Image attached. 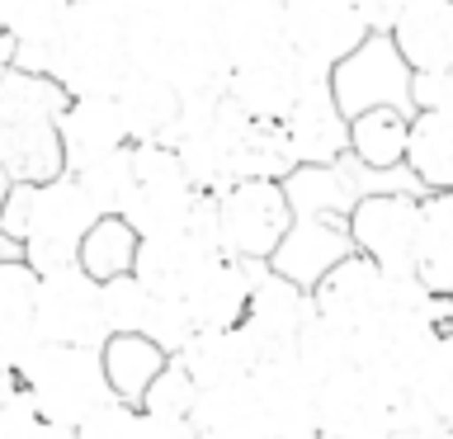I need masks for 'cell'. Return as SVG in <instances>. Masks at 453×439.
<instances>
[{"label": "cell", "instance_id": "obj_1", "mask_svg": "<svg viewBox=\"0 0 453 439\" xmlns=\"http://www.w3.org/2000/svg\"><path fill=\"white\" fill-rule=\"evenodd\" d=\"M133 66L175 81L184 95H218L226 57L218 42V0H133L123 14Z\"/></svg>", "mask_w": 453, "mask_h": 439}, {"label": "cell", "instance_id": "obj_2", "mask_svg": "<svg viewBox=\"0 0 453 439\" xmlns=\"http://www.w3.org/2000/svg\"><path fill=\"white\" fill-rule=\"evenodd\" d=\"M99 208L90 204L85 184L62 170L38 184H14L5 208H0V236H10L19 255L34 265V274L57 265H76L85 232L95 227Z\"/></svg>", "mask_w": 453, "mask_h": 439}, {"label": "cell", "instance_id": "obj_3", "mask_svg": "<svg viewBox=\"0 0 453 439\" xmlns=\"http://www.w3.org/2000/svg\"><path fill=\"white\" fill-rule=\"evenodd\" d=\"M127 71H133V52H127L123 14L71 0L62 34L48 52V76L66 95H113Z\"/></svg>", "mask_w": 453, "mask_h": 439}, {"label": "cell", "instance_id": "obj_4", "mask_svg": "<svg viewBox=\"0 0 453 439\" xmlns=\"http://www.w3.org/2000/svg\"><path fill=\"white\" fill-rule=\"evenodd\" d=\"M19 392L48 425L76 430L99 406L113 402L99 345H42L19 364Z\"/></svg>", "mask_w": 453, "mask_h": 439}, {"label": "cell", "instance_id": "obj_5", "mask_svg": "<svg viewBox=\"0 0 453 439\" xmlns=\"http://www.w3.org/2000/svg\"><path fill=\"white\" fill-rule=\"evenodd\" d=\"M293 198L283 180H236L222 194H212V227L226 260L269 265L293 232Z\"/></svg>", "mask_w": 453, "mask_h": 439}, {"label": "cell", "instance_id": "obj_6", "mask_svg": "<svg viewBox=\"0 0 453 439\" xmlns=\"http://www.w3.org/2000/svg\"><path fill=\"white\" fill-rule=\"evenodd\" d=\"M203 198L208 194L189 180L170 142H133V194L123 204V218L137 236L175 232L194 218Z\"/></svg>", "mask_w": 453, "mask_h": 439}, {"label": "cell", "instance_id": "obj_7", "mask_svg": "<svg viewBox=\"0 0 453 439\" xmlns=\"http://www.w3.org/2000/svg\"><path fill=\"white\" fill-rule=\"evenodd\" d=\"M34 326L42 345H104V283L90 279L81 265L42 269L34 283Z\"/></svg>", "mask_w": 453, "mask_h": 439}, {"label": "cell", "instance_id": "obj_8", "mask_svg": "<svg viewBox=\"0 0 453 439\" xmlns=\"http://www.w3.org/2000/svg\"><path fill=\"white\" fill-rule=\"evenodd\" d=\"M420 218H425V194L378 189L354 198L345 232H349V246L368 255L373 265H382L388 274H416Z\"/></svg>", "mask_w": 453, "mask_h": 439}, {"label": "cell", "instance_id": "obj_9", "mask_svg": "<svg viewBox=\"0 0 453 439\" xmlns=\"http://www.w3.org/2000/svg\"><path fill=\"white\" fill-rule=\"evenodd\" d=\"M218 260H222V246H218V227H212V194H208L184 227L161 232V236H142L133 279H142L151 293L180 297L184 303V293H189Z\"/></svg>", "mask_w": 453, "mask_h": 439}, {"label": "cell", "instance_id": "obj_10", "mask_svg": "<svg viewBox=\"0 0 453 439\" xmlns=\"http://www.w3.org/2000/svg\"><path fill=\"white\" fill-rule=\"evenodd\" d=\"M283 24H288V52L311 76H331L373 38L364 0H283Z\"/></svg>", "mask_w": 453, "mask_h": 439}, {"label": "cell", "instance_id": "obj_11", "mask_svg": "<svg viewBox=\"0 0 453 439\" xmlns=\"http://www.w3.org/2000/svg\"><path fill=\"white\" fill-rule=\"evenodd\" d=\"M246 382L265 411L269 439H311L321 430V378L303 364L297 350L265 354Z\"/></svg>", "mask_w": 453, "mask_h": 439}, {"label": "cell", "instance_id": "obj_12", "mask_svg": "<svg viewBox=\"0 0 453 439\" xmlns=\"http://www.w3.org/2000/svg\"><path fill=\"white\" fill-rule=\"evenodd\" d=\"M392 293H396V274H388L359 250H345L311 283V307H317V317L345 326V331H364L392 307Z\"/></svg>", "mask_w": 453, "mask_h": 439}, {"label": "cell", "instance_id": "obj_13", "mask_svg": "<svg viewBox=\"0 0 453 439\" xmlns=\"http://www.w3.org/2000/svg\"><path fill=\"white\" fill-rule=\"evenodd\" d=\"M311 81V71L297 62V57L283 48V52H269V57H255V62H241V66H226V81H222V95L246 113L255 123H283L288 109L303 99Z\"/></svg>", "mask_w": 453, "mask_h": 439}, {"label": "cell", "instance_id": "obj_14", "mask_svg": "<svg viewBox=\"0 0 453 439\" xmlns=\"http://www.w3.org/2000/svg\"><path fill=\"white\" fill-rule=\"evenodd\" d=\"M307 321H311V289L265 265L260 279H255V289H250L246 321H241V331L250 335L255 354L265 359V354L293 350Z\"/></svg>", "mask_w": 453, "mask_h": 439}, {"label": "cell", "instance_id": "obj_15", "mask_svg": "<svg viewBox=\"0 0 453 439\" xmlns=\"http://www.w3.org/2000/svg\"><path fill=\"white\" fill-rule=\"evenodd\" d=\"M283 133L293 142L297 170H326L349 151V113L340 109L331 76H311L303 99L288 109Z\"/></svg>", "mask_w": 453, "mask_h": 439}, {"label": "cell", "instance_id": "obj_16", "mask_svg": "<svg viewBox=\"0 0 453 439\" xmlns=\"http://www.w3.org/2000/svg\"><path fill=\"white\" fill-rule=\"evenodd\" d=\"M52 123H57L62 166L71 175L127 147V127H123V113L113 95H66V104L57 109Z\"/></svg>", "mask_w": 453, "mask_h": 439}, {"label": "cell", "instance_id": "obj_17", "mask_svg": "<svg viewBox=\"0 0 453 439\" xmlns=\"http://www.w3.org/2000/svg\"><path fill=\"white\" fill-rule=\"evenodd\" d=\"M175 364L194 382V392H212V388L246 382L250 368L260 364V354H255L250 335L241 326H203L175 350Z\"/></svg>", "mask_w": 453, "mask_h": 439}, {"label": "cell", "instance_id": "obj_18", "mask_svg": "<svg viewBox=\"0 0 453 439\" xmlns=\"http://www.w3.org/2000/svg\"><path fill=\"white\" fill-rule=\"evenodd\" d=\"M388 42L411 76L453 66V0H406L388 24Z\"/></svg>", "mask_w": 453, "mask_h": 439}, {"label": "cell", "instance_id": "obj_19", "mask_svg": "<svg viewBox=\"0 0 453 439\" xmlns=\"http://www.w3.org/2000/svg\"><path fill=\"white\" fill-rule=\"evenodd\" d=\"M113 99H119L127 142H175L184 123V90L175 81L133 66L123 76V85L113 90Z\"/></svg>", "mask_w": 453, "mask_h": 439}, {"label": "cell", "instance_id": "obj_20", "mask_svg": "<svg viewBox=\"0 0 453 439\" xmlns=\"http://www.w3.org/2000/svg\"><path fill=\"white\" fill-rule=\"evenodd\" d=\"M218 42L226 66L283 52L288 48L283 0H218Z\"/></svg>", "mask_w": 453, "mask_h": 439}, {"label": "cell", "instance_id": "obj_21", "mask_svg": "<svg viewBox=\"0 0 453 439\" xmlns=\"http://www.w3.org/2000/svg\"><path fill=\"white\" fill-rule=\"evenodd\" d=\"M71 0H0V38L10 42V66L48 76V52L62 34Z\"/></svg>", "mask_w": 453, "mask_h": 439}, {"label": "cell", "instance_id": "obj_22", "mask_svg": "<svg viewBox=\"0 0 453 439\" xmlns=\"http://www.w3.org/2000/svg\"><path fill=\"white\" fill-rule=\"evenodd\" d=\"M170 359H175V354L161 350L142 331H109L104 345H99V364H104L113 402H127V406H142V397H147L151 382L170 368Z\"/></svg>", "mask_w": 453, "mask_h": 439}, {"label": "cell", "instance_id": "obj_23", "mask_svg": "<svg viewBox=\"0 0 453 439\" xmlns=\"http://www.w3.org/2000/svg\"><path fill=\"white\" fill-rule=\"evenodd\" d=\"M265 265H246V260H222L208 269L203 279L184 293V307H189V321L194 331L203 326H241L246 321V307H250V289L260 279Z\"/></svg>", "mask_w": 453, "mask_h": 439}, {"label": "cell", "instance_id": "obj_24", "mask_svg": "<svg viewBox=\"0 0 453 439\" xmlns=\"http://www.w3.org/2000/svg\"><path fill=\"white\" fill-rule=\"evenodd\" d=\"M34 265L24 255L0 260V364L19 368L38 350V326H34Z\"/></svg>", "mask_w": 453, "mask_h": 439}, {"label": "cell", "instance_id": "obj_25", "mask_svg": "<svg viewBox=\"0 0 453 439\" xmlns=\"http://www.w3.org/2000/svg\"><path fill=\"white\" fill-rule=\"evenodd\" d=\"M189 439H269L265 411H260V402H255L250 382L194 392Z\"/></svg>", "mask_w": 453, "mask_h": 439}, {"label": "cell", "instance_id": "obj_26", "mask_svg": "<svg viewBox=\"0 0 453 439\" xmlns=\"http://www.w3.org/2000/svg\"><path fill=\"white\" fill-rule=\"evenodd\" d=\"M425 194L453 189V109H416L411 113L406 161H402Z\"/></svg>", "mask_w": 453, "mask_h": 439}, {"label": "cell", "instance_id": "obj_27", "mask_svg": "<svg viewBox=\"0 0 453 439\" xmlns=\"http://www.w3.org/2000/svg\"><path fill=\"white\" fill-rule=\"evenodd\" d=\"M0 166L14 184H38L62 175V147H57L52 119H5L0 123Z\"/></svg>", "mask_w": 453, "mask_h": 439}, {"label": "cell", "instance_id": "obj_28", "mask_svg": "<svg viewBox=\"0 0 453 439\" xmlns=\"http://www.w3.org/2000/svg\"><path fill=\"white\" fill-rule=\"evenodd\" d=\"M411 137V109L406 104H368L349 113V151L368 170H396L406 161Z\"/></svg>", "mask_w": 453, "mask_h": 439}, {"label": "cell", "instance_id": "obj_29", "mask_svg": "<svg viewBox=\"0 0 453 439\" xmlns=\"http://www.w3.org/2000/svg\"><path fill=\"white\" fill-rule=\"evenodd\" d=\"M416 279L434 297L453 293V194H425Z\"/></svg>", "mask_w": 453, "mask_h": 439}, {"label": "cell", "instance_id": "obj_30", "mask_svg": "<svg viewBox=\"0 0 453 439\" xmlns=\"http://www.w3.org/2000/svg\"><path fill=\"white\" fill-rule=\"evenodd\" d=\"M137 246H142V236L127 227V218H119V212H104V218H95V227L85 232L81 250H76V265H81L90 279L113 283V279L133 274Z\"/></svg>", "mask_w": 453, "mask_h": 439}, {"label": "cell", "instance_id": "obj_31", "mask_svg": "<svg viewBox=\"0 0 453 439\" xmlns=\"http://www.w3.org/2000/svg\"><path fill=\"white\" fill-rule=\"evenodd\" d=\"M76 439H189V425H170V420L147 416L142 406L109 402L85 425H76Z\"/></svg>", "mask_w": 453, "mask_h": 439}, {"label": "cell", "instance_id": "obj_32", "mask_svg": "<svg viewBox=\"0 0 453 439\" xmlns=\"http://www.w3.org/2000/svg\"><path fill=\"white\" fill-rule=\"evenodd\" d=\"M76 180L85 184V194H90V204L99 208V218H104V212H119L123 218V204H127V194H133V142H127L123 151L104 156V161H95L90 170H76Z\"/></svg>", "mask_w": 453, "mask_h": 439}, {"label": "cell", "instance_id": "obj_33", "mask_svg": "<svg viewBox=\"0 0 453 439\" xmlns=\"http://www.w3.org/2000/svg\"><path fill=\"white\" fill-rule=\"evenodd\" d=\"M297 170L293 142L283 133V123H250L246 137V180H288Z\"/></svg>", "mask_w": 453, "mask_h": 439}, {"label": "cell", "instance_id": "obj_34", "mask_svg": "<svg viewBox=\"0 0 453 439\" xmlns=\"http://www.w3.org/2000/svg\"><path fill=\"white\" fill-rule=\"evenodd\" d=\"M189 406H194V382L180 374L175 359H170V368L151 382V392L142 397V411L156 420H170V425H189Z\"/></svg>", "mask_w": 453, "mask_h": 439}, {"label": "cell", "instance_id": "obj_35", "mask_svg": "<svg viewBox=\"0 0 453 439\" xmlns=\"http://www.w3.org/2000/svg\"><path fill=\"white\" fill-rule=\"evenodd\" d=\"M0 439H76V430L48 425L28 406V397H14L10 406H0Z\"/></svg>", "mask_w": 453, "mask_h": 439}, {"label": "cell", "instance_id": "obj_36", "mask_svg": "<svg viewBox=\"0 0 453 439\" xmlns=\"http://www.w3.org/2000/svg\"><path fill=\"white\" fill-rule=\"evenodd\" d=\"M411 109H453V66L411 76Z\"/></svg>", "mask_w": 453, "mask_h": 439}, {"label": "cell", "instance_id": "obj_37", "mask_svg": "<svg viewBox=\"0 0 453 439\" xmlns=\"http://www.w3.org/2000/svg\"><path fill=\"white\" fill-rule=\"evenodd\" d=\"M402 5H406V0H364V14H368V24H373V34H388L392 14Z\"/></svg>", "mask_w": 453, "mask_h": 439}, {"label": "cell", "instance_id": "obj_38", "mask_svg": "<svg viewBox=\"0 0 453 439\" xmlns=\"http://www.w3.org/2000/svg\"><path fill=\"white\" fill-rule=\"evenodd\" d=\"M14 397H24V392H19V368L0 364V406H10Z\"/></svg>", "mask_w": 453, "mask_h": 439}, {"label": "cell", "instance_id": "obj_39", "mask_svg": "<svg viewBox=\"0 0 453 439\" xmlns=\"http://www.w3.org/2000/svg\"><path fill=\"white\" fill-rule=\"evenodd\" d=\"M81 5H95V10H109V14H127L133 0H81Z\"/></svg>", "mask_w": 453, "mask_h": 439}, {"label": "cell", "instance_id": "obj_40", "mask_svg": "<svg viewBox=\"0 0 453 439\" xmlns=\"http://www.w3.org/2000/svg\"><path fill=\"white\" fill-rule=\"evenodd\" d=\"M311 439H373V435H340V430H317Z\"/></svg>", "mask_w": 453, "mask_h": 439}, {"label": "cell", "instance_id": "obj_41", "mask_svg": "<svg viewBox=\"0 0 453 439\" xmlns=\"http://www.w3.org/2000/svg\"><path fill=\"white\" fill-rule=\"evenodd\" d=\"M388 439H444V435H416V430H402V435H388Z\"/></svg>", "mask_w": 453, "mask_h": 439}, {"label": "cell", "instance_id": "obj_42", "mask_svg": "<svg viewBox=\"0 0 453 439\" xmlns=\"http://www.w3.org/2000/svg\"><path fill=\"white\" fill-rule=\"evenodd\" d=\"M5 71H10V66H5V62H0V81H5Z\"/></svg>", "mask_w": 453, "mask_h": 439}, {"label": "cell", "instance_id": "obj_43", "mask_svg": "<svg viewBox=\"0 0 453 439\" xmlns=\"http://www.w3.org/2000/svg\"><path fill=\"white\" fill-rule=\"evenodd\" d=\"M449 194H453V189H449Z\"/></svg>", "mask_w": 453, "mask_h": 439}]
</instances>
